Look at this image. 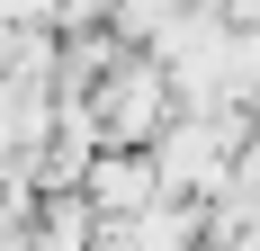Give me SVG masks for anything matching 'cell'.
I'll return each mask as SVG.
<instances>
[{
    "mask_svg": "<svg viewBox=\"0 0 260 251\" xmlns=\"http://www.w3.org/2000/svg\"><path fill=\"white\" fill-rule=\"evenodd\" d=\"M90 117H99V152H144L161 125L180 117V99H171V81H161L153 54H126V63L90 90Z\"/></svg>",
    "mask_w": 260,
    "mask_h": 251,
    "instance_id": "6da1fadb",
    "label": "cell"
},
{
    "mask_svg": "<svg viewBox=\"0 0 260 251\" xmlns=\"http://www.w3.org/2000/svg\"><path fill=\"white\" fill-rule=\"evenodd\" d=\"M171 18H180V0H117V9H108V36H117L126 54H153Z\"/></svg>",
    "mask_w": 260,
    "mask_h": 251,
    "instance_id": "3957f363",
    "label": "cell"
},
{
    "mask_svg": "<svg viewBox=\"0 0 260 251\" xmlns=\"http://www.w3.org/2000/svg\"><path fill=\"white\" fill-rule=\"evenodd\" d=\"M81 206L99 215V225H135L144 206H161V179L144 152H99L90 171H81Z\"/></svg>",
    "mask_w": 260,
    "mask_h": 251,
    "instance_id": "7a4b0ae2",
    "label": "cell"
},
{
    "mask_svg": "<svg viewBox=\"0 0 260 251\" xmlns=\"http://www.w3.org/2000/svg\"><path fill=\"white\" fill-rule=\"evenodd\" d=\"M0 27L27 36V27H54V0H0Z\"/></svg>",
    "mask_w": 260,
    "mask_h": 251,
    "instance_id": "277c9868",
    "label": "cell"
}]
</instances>
